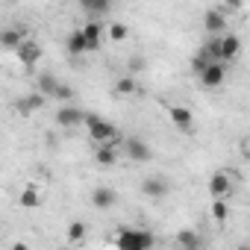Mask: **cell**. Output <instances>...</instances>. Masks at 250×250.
<instances>
[{
  "label": "cell",
  "instance_id": "603a6c76",
  "mask_svg": "<svg viewBox=\"0 0 250 250\" xmlns=\"http://www.w3.org/2000/svg\"><path fill=\"white\" fill-rule=\"evenodd\" d=\"M85 232H88V227H85L83 221H71V224H68V241H71V244H80V241L85 238Z\"/></svg>",
  "mask_w": 250,
  "mask_h": 250
},
{
  "label": "cell",
  "instance_id": "5bb4252c",
  "mask_svg": "<svg viewBox=\"0 0 250 250\" xmlns=\"http://www.w3.org/2000/svg\"><path fill=\"white\" fill-rule=\"evenodd\" d=\"M91 203H94V209H112V206L118 203V194H115L109 186H97V188L91 191Z\"/></svg>",
  "mask_w": 250,
  "mask_h": 250
},
{
  "label": "cell",
  "instance_id": "8fae6325",
  "mask_svg": "<svg viewBox=\"0 0 250 250\" xmlns=\"http://www.w3.org/2000/svg\"><path fill=\"white\" fill-rule=\"evenodd\" d=\"M24 42H27V30H21V27H6L3 33H0V44H3L6 50H18Z\"/></svg>",
  "mask_w": 250,
  "mask_h": 250
},
{
  "label": "cell",
  "instance_id": "277c9868",
  "mask_svg": "<svg viewBox=\"0 0 250 250\" xmlns=\"http://www.w3.org/2000/svg\"><path fill=\"white\" fill-rule=\"evenodd\" d=\"M85 112L83 109H77V106H59V112H56V124L62 130H74V127H80V124H85Z\"/></svg>",
  "mask_w": 250,
  "mask_h": 250
},
{
  "label": "cell",
  "instance_id": "ba28073f",
  "mask_svg": "<svg viewBox=\"0 0 250 250\" xmlns=\"http://www.w3.org/2000/svg\"><path fill=\"white\" fill-rule=\"evenodd\" d=\"M165 112H168L171 124H174V127H177L180 133H188V130H191L194 115H191V109H188V106H168Z\"/></svg>",
  "mask_w": 250,
  "mask_h": 250
},
{
  "label": "cell",
  "instance_id": "484cf974",
  "mask_svg": "<svg viewBox=\"0 0 250 250\" xmlns=\"http://www.w3.org/2000/svg\"><path fill=\"white\" fill-rule=\"evenodd\" d=\"M83 9L91 12V15H106V12H109V3H103V0H85Z\"/></svg>",
  "mask_w": 250,
  "mask_h": 250
},
{
  "label": "cell",
  "instance_id": "7c38bea8",
  "mask_svg": "<svg viewBox=\"0 0 250 250\" xmlns=\"http://www.w3.org/2000/svg\"><path fill=\"white\" fill-rule=\"evenodd\" d=\"M238 53H241V39H238L235 33L221 36V59H224V65H227V62H232Z\"/></svg>",
  "mask_w": 250,
  "mask_h": 250
},
{
  "label": "cell",
  "instance_id": "5b68a950",
  "mask_svg": "<svg viewBox=\"0 0 250 250\" xmlns=\"http://www.w3.org/2000/svg\"><path fill=\"white\" fill-rule=\"evenodd\" d=\"M124 153H127V159H133V162H147L153 153H150V145L145 142V139H139V136H133V139H124Z\"/></svg>",
  "mask_w": 250,
  "mask_h": 250
},
{
  "label": "cell",
  "instance_id": "4316f807",
  "mask_svg": "<svg viewBox=\"0 0 250 250\" xmlns=\"http://www.w3.org/2000/svg\"><path fill=\"white\" fill-rule=\"evenodd\" d=\"M42 103H44V94H39V91H36V94H30L27 100H21V112L27 115V112H33V109H39Z\"/></svg>",
  "mask_w": 250,
  "mask_h": 250
},
{
  "label": "cell",
  "instance_id": "30bf717a",
  "mask_svg": "<svg viewBox=\"0 0 250 250\" xmlns=\"http://www.w3.org/2000/svg\"><path fill=\"white\" fill-rule=\"evenodd\" d=\"M168 191H171V183H168L165 177H147V180H142V194H145V197L159 200V197H165Z\"/></svg>",
  "mask_w": 250,
  "mask_h": 250
},
{
  "label": "cell",
  "instance_id": "d6986e66",
  "mask_svg": "<svg viewBox=\"0 0 250 250\" xmlns=\"http://www.w3.org/2000/svg\"><path fill=\"white\" fill-rule=\"evenodd\" d=\"M200 50H203L212 62H224V59H221V36H209V39L203 42V47H200Z\"/></svg>",
  "mask_w": 250,
  "mask_h": 250
},
{
  "label": "cell",
  "instance_id": "ac0fdd59",
  "mask_svg": "<svg viewBox=\"0 0 250 250\" xmlns=\"http://www.w3.org/2000/svg\"><path fill=\"white\" fill-rule=\"evenodd\" d=\"M177 244H180V250H200V238H197L194 229H180L177 232Z\"/></svg>",
  "mask_w": 250,
  "mask_h": 250
},
{
  "label": "cell",
  "instance_id": "4fadbf2b",
  "mask_svg": "<svg viewBox=\"0 0 250 250\" xmlns=\"http://www.w3.org/2000/svg\"><path fill=\"white\" fill-rule=\"evenodd\" d=\"M15 53H18V59H21V65H24V68H33V65L42 59V47H39L36 42H30V39H27Z\"/></svg>",
  "mask_w": 250,
  "mask_h": 250
},
{
  "label": "cell",
  "instance_id": "6da1fadb",
  "mask_svg": "<svg viewBox=\"0 0 250 250\" xmlns=\"http://www.w3.org/2000/svg\"><path fill=\"white\" fill-rule=\"evenodd\" d=\"M85 127H88V136H91L94 147H118V145H124L121 130L115 127V124L103 121L100 115H88L85 118Z\"/></svg>",
  "mask_w": 250,
  "mask_h": 250
},
{
  "label": "cell",
  "instance_id": "52a82bcc",
  "mask_svg": "<svg viewBox=\"0 0 250 250\" xmlns=\"http://www.w3.org/2000/svg\"><path fill=\"white\" fill-rule=\"evenodd\" d=\"M197 80H200V85H203V88H221V85H224V80H227V65H224V62H212V65H209Z\"/></svg>",
  "mask_w": 250,
  "mask_h": 250
},
{
  "label": "cell",
  "instance_id": "cb8c5ba5",
  "mask_svg": "<svg viewBox=\"0 0 250 250\" xmlns=\"http://www.w3.org/2000/svg\"><path fill=\"white\" fill-rule=\"evenodd\" d=\"M209 212H212V218H215L218 224H224V221L229 218V203H227V200H212V209H209Z\"/></svg>",
  "mask_w": 250,
  "mask_h": 250
},
{
  "label": "cell",
  "instance_id": "9c48e42d",
  "mask_svg": "<svg viewBox=\"0 0 250 250\" xmlns=\"http://www.w3.org/2000/svg\"><path fill=\"white\" fill-rule=\"evenodd\" d=\"M103 27H106V24H100L97 18H91V21L83 24V36H85L88 53H91V50H100V44H103Z\"/></svg>",
  "mask_w": 250,
  "mask_h": 250
},
{
  "label": "cell",
  "instance_id": "3957f363",
  "mask_svg": "<svg viewBox=\"0 0 250 250\" xmlns=\"http://www.w3.org/2000/svg\"><path fill=\"white\" fill-rule=\"evenodd\" d=\"M232 191H235V180L229 171H215L209 177V197L212 200H227Z\"/></svg>",
  "mask_w": 250,
  "mask_h": 250
},
{
  "label": "cell",
  "instance_id": "e0dca14e",
  "mask_svg": "<svg viewBox=\"0 0 250 250\" xmlns=\"http://www.w3.org/2000/svg\"><path fill=\"white\" fill-rule=\"evenodd\" d=\"M94 162H97L100 168L118 165V147H94Z\"/></svg>",
  "mask_w": 250,
  "mask_h": 250
},
{
  "label": "cell",
  "instance_id": "7402d4cb",
  "mask_svg": "<svg viewBox=\"0 0 250 250\" xmlns=\"http://www.w3.org/2000/svg\"><path fill=\"white\" fill-rule=\"evenodd\" d=\"M39 203H42L39 188H36V186H27V188L21 191V206H24V209H36Z\"/></svg>",
  "mask_w": 250,
  "mask_h": 250
},
{
  "label": "cell",
  "instance_id": "8992f818",
  "mask_svg": "<svg viewBox=\"0 0 250 250\" xmlns=\"http://www.w3.org/2000/svg\"><path fill=\"white\" fill-rule=\"evenodd\" d=\"M203 27H206L209 36H221V33L227 30V12H224L221 6L206 9V12H203Z\"/></svg>",
  "mask_w": 250,
  "mask_h": 250
},
{
  "label": "cell",
  "instance_id": "2e32d148",
  "mask_svg": "<svg viewBox=\"0 0 250 250\" xmlns=\"http://www.w3.org/2000/svg\"><path fill=\"white\" fill-rule=\"evenodd\" d=\"M59 80L50 74V71H44V74H39V94H44V97H53L56 91H59Z\"/></svg>",
  "mask_w": 250,
  "mask_h": 250
},
{
  "label": "cell",
  "instance_id": "d4e9b609",
  "mask_svg": "<svg viewBox=\"0 0 250 250\" xmlns=\"http://www.w3.org/2000/svg\"><path fill=\"white\" fill-rule=\"evenodd\" d=\"M209 65H212V59H209V56H206L203 50H197V56L191 59V71H194V74L200 77V74H203V71H206Z\"/></svg>",
  "mask_w": 250,
  "mask_h": 250
},
{
  "label": "cell",
  "instance_id": "f1b7e54d",
  "mask_svg": "<svg viewBox=\"0 0 250 250\" xmlns=\"http://www.w3.org/2000/svg\"><path fill=\"white\" fill-rule=\"evenodd\" d=\"M130 68H133V74H136V71H139V68H145V59H139V56H136V59H133V62H130Z\"/></svg>",
  "mask_w": 250,
  "mask_h": 250
},
{
  "label": "cell",
  "instance_id": "9a60e30c",
  "mask_svg": "<svg viewBox=\"0 0 250 250\" xmlns=\"http://www.w3.org/2000/svg\"><path fill=\"white\" fill-rule=\"evenodd\" d=\"M65 50H68L71 56H83V53H88V44H85L83 27H80V30H71V33H68V39H65Z\"/></svg>",
  "mask_w": 250,
  "mask_h": 250
},
{
  "label": "cell",
  "instance_id": "7a4b0ae2",
  "mask_svg": "<svg viewBox=\"0 0 250 250\" xmlns=\"http://www.w3.org/2000/svg\"><path fill=\"white\" fill-rule=\"evenodd\" d=\"M115 247L118 250H153L156 235L150 229H142V227H121L115 232Z\"/></svg>",
  "mask_w": 250,
  "mask_h": 250
},
{
  "label": "cell",
  "instance_id": "83f0119b",
  "mask_svg": "<svg viewBox=\"0 0 250 250\" xmlns=\"http://www.w3.org/2000/svg\"><path fill=\"white\" fill-rule=\"evenodd\" d=\"M74 94H77V91H74V88H71V85H65V83H62V85H59V91H56V94H53V97H56V100H62V103H65V106H68V103H71V97H74Z\"/></svg>",
  "mask_w": 250,
  "mask_h": 250
},
{
  "label": "cell",
  "instance_id": "44dd1931",
  "mask_svg": "<svg viewBox=\"0 0 250 250\" xmlns=\"http://www.w3.org/2000/svg\"><path fill=\"white\" fill-rule=\"evenodd\" d=\"M136 91H139V85H136L133 77H121V80L115 83V94H121V97H130V94H136Z\"/></svg>",
  "mask_w": 250,
  "mask_h": 250
},
{
  "label": "cell",
  "instance_id": "ffe728a7",
  "mask_svg": "<svg viewBox=\"0 0 250 250\" xmlns=\"http://www.w3.org/2000/svg\"><path fill=\"white\" fill-rule=\"evenodd\" d=\"M106 36H109V42H127V36H130V30H127V24H106Z\"/></svg>",
  "mask_w": 250,
  "mask_h": 250
}]
</instances>
